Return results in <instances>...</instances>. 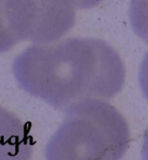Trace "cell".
Segmentation results:
<instances>
[{
	"label": "cell",
	"instance_id": "6da1fadb",
	"mask_svg": "<svg viewBox=\"0 0 148 160\" xmlns=\"http://www.w3.org/2000/svg\"><path fill=\"white\" fill-rule=\"evenodd\" d=\"M12 70L22 90L64 113L86 100L115 97L126 76L119 53L89 38L34 43L16 57Z\"/></svg>",
	"mask_w": 148,
	"mask_h": 160
},
{
	"label": "cell",
	"instance_id": "7a4b0ae2",
	"mask_svg": "<svg viewBox=\"0 0 148 160\" xmlns=\"http://www.w3.org/2000/svg\"><path fill=\"white\" fill-rule=\"evenodd\" d=\"M130 131L118 110L89 99L66 112L45 148L49 160H118L130 145Z\"/></svg>",
	"mask_w": 148,
	"mask_h": 160
},
{
	"label": "cell",
	"instance_id": "3957f363",
	"mask_svg": "<svg viewBox=\"0 0 148 160\" xmlns=\"http://www.w3.org/2000/svg\"><path fill=\"white\" fill-rule=\"evenodd\" d=\"M76 8L70 0H0V53L24 40L58 42L73 28Z\"/></svg>",
	"mask_w": 148,
	"mask_h": 160
},
{
	"label": "cell",
	"instance_id": "277c9868",
	"mask_svg": "<svg viewBox=\"0 0 148 160\" xmlns=\"http://www.w3.org/2000/svg\"><path fill=\"white\" fill-rule=\"evenodd\" d=\"M129 16L135 33L148 42V0H131Z\"/></svg>",
	"mask_w": 148,
	"mask_h": 160
},
{
	"label": "cell",
	"instance_id": "5b68a950",
	"mask_svg": "<svg viewBox=\"0 0 148 160\" xmlns=\"http://www.w3.org/2000/svg\"><path fill=\"white\" fill-rule=\"evenodd\" d=\"M139 84L141 90L148 100V52L140 66L139 70Z\"/></svg>",
	"mask_w": 148,
	"mask_h": 160
},
{
	"label": "cell",
	"instance_id": "8992f818",
	"mask_svg": "<svg viewBox=\"0 0 148 160\" xmlns=\"http://www.w3.org/2000/svg\"><path fill=\"white\" fill-rule=\"evenodd\" d=\"M75 4L77 8L80 9H90L97 6L100 4L103 0H71Z\"/></svg>",
	"mask_w": 148,
	"mask_h": 160
},
{
	"label": "cell",
	"instance_id": "52a82bcc",
	"mask_svg": "<svg viewBox=\"0 0 148 160\" xmlns=\"http://www.w3.org/2000/svg\"><path fill=\"white\" fill-rule=\"evenodd\" d=\"M142 155L144 159H148V128L145 132L144 140H143V146H142Z\"/></svg>",
	"mask_w": 148,
	"mask_h": 160
}]
</instances>
